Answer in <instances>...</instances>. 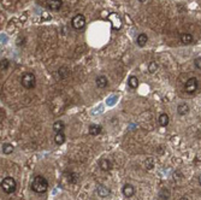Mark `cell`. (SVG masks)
I'll use <instances>...</instances> for the list:
<instances>
[{"label": "cell", "mask_w": 201, "mask_h": 200, "mask_svg": "<svg viewBox=\"0 0 201 200\" xmlns=\"http://www.w3.org/2000/svg\"><path fill=\"white\" fill-rule=\"evenodd\" d=\"M30 187H31V189L35 193L42 194V193L47 192V189H48V182H47V180L43 176H35L33 182H31V184H30Z\"/></svg>", "instance_id": "1"}, {"label": "cell", "mask_w": 201, "mask_h": 200, "mask_svg": "<svg viewBox=\"0 0 201 200\" xmlns=\"http://www.w3.org/2000/svg\"><path fill=\"white\" fill-rule=\"evenodd\" d=\"M20 83L25 89H33L36 86V77L33 72H25L20 79Z\"/></svg>", "instance_id": "2"}, {"label": "cell", "mask_w": 201, "mask_h": 200, "mask_svg": "<svg viewBox=\"0 0 201 200\" xmlns=\"http://www.w3.org/2000/svg\"><path fill=\"white\" fill-rule=\"evenodd\" d=\"M17 188V183L13 177H5L4 180L1 181V189L6 193V194H12L15 193Z\"/></svg>", "instance_id": "3"}, {"label": "cell", "mask_w": 201, "mask_h": 200, "mask_svg": "<svg viewBox=\"0 0 201 200\" xmlns=\"http://www.w3.org/2000/svg\"><path fill=\"white\" fill-rule=\"evenodd\" d=\"M198 86H199L198 79H196V77H190L189 80L185 82V84H184V89H185V92H187L188 94H193V93L196 92Z\"/></svg>", "instance_id": "4"}, {"label": "cell", "mask_w": 201, "mask_h": 200, "mask_svg": "<svg viewBox=\"0 0 201 200\" xmlns=\"http://www.w3.org/2000/svg\"><path fill=\"white\" fill-rule=\"evenodd\" d=\"M71 25L76 29V30H81L84 28L86 25V17L83 15H76L72 20H71Z\"/></svg>", "instance_id": "5"}, {"label": "cell", "mask_w": 201, "mask_h": 200, "mask_svg": "<svg viewBox=\"0 0 201 200\" xmlns=\"http://www.w3.org/2000/svg\"><path fill=\"white\" fill-rule=\"evenodd\" d=\"M46 7L51 11H59L63 5L61 0H46Z\"/></svg>", "instance_id": "6"}, {"label": "cell", "mask_w": 201, "mask_h": 200, "mask_svg": "<svg viewBox=\"0 0 201 200\" xmlns=\"http://www.w3.org/2000/svg\"><path fill=\"white\" fill-rule=\"evenodd\" d=\"M108 20H110V22H111V24H112L113 29H121L122 20H121V18L118 17V15L112 13V15H110V16H108Z\"/></svg>", "instance_id": "7"}, {"label": "cell", "mask_w": 201, "mask_h": 200, "mask_svg": "<svg viewBox=\"0 0 201 200\" xmlns=\"http://www.w3.org/2000/svg\"><path fill=\"white\" fill-rule=\"evenodd\" d=\"M122 192H123V195H124V197H126V198H131V197L135 194V188H134L131 184L126 183V184L123 187Z\"/></svg>", "instance_id": "8"}, {"label": "cell", "mask_w": 201, "mask_h": 200, "mask_svg": "<svg viewBox=\"0 0 201 200\" xmlns=\"http://www.w3.org/2000/svg\"><path fill=\"white\" fill-rule=\"evenodd\" d=\"M99 166H100V169L102 171H110L112 169V163H111V160L106 159V158H102L99 161Z\"/></svg>", "instance_id": "9"}, {"label": "cell", "mask_w": 201, "mask_h": 200, "mask_svg": "<svg viewBox=\"0 0 201 200\" xmlns=\"http://www.w3.org/2000/svg\"><path fill=\"white\" fill-rule=\"evenodd\" d=\"M97 194H98L100 198H106V197L110 195V189H108L107 187L100 184V186L97 187Z\"/></svg>", "instance_id": "10"}, {"label": "cell", "mask_w": 201, "mask_h": 200, "mask_svg": "<svg viewBox=\"0 0 201 200\" xmlns=\"http://www.w3.org/2000/svg\"><path fill=\"white\" fill-rule=\"evenodd\" d=\"M97 87L98 88H106L107 87V84H108V80H107V77L106 76H104V75H100V76H98L97 77Z\"/></svg>", "instance_id": "11"}, {"label": "cell", "mask_w": 201, "mask_h": 200, "mask_svg": "<svg viewBox=\"0 0 201 200\" xmlns=\"http://www.w3.org/2000/svg\"><path fill=\"white\" fill-rule=\"evenodd\" d=\"M180 39H181L182 43H184V45H190V43L194 41L193 35L189 34V33H183L181 36H180Z\"/></svg>", "instance_id": "12"}, {"label": "cell", "mask_w": 201, "mask_h": 200, "mask_svg": "<svg viewBox=\"0 0 201 200\" xmlns=\"http://www.w3.org/2000/svg\"><path fill=\"white\" fill-rule=\"evenodd\" d=\"M101 130H102L101 125H98V124H92V125H89V129H88L89 134L93 135V136L99 135V134L101 133Z\"/></svg>", "instance_id": "13"}, {"label": "cell", "mask_w": 201, "mask_h": 200, "mask_svg": "<svg viewBox=\"0 0 201 200\" xmlns=\"http://www.w3.org/2000/svg\"><path fill=\"white\" fill-rule=\"evenodd\" d=\"M188 112H189V106L185 102H182L177 106V113L180 116H185Z\"/></svg>", "instance_id": "14"}, {"label": "cell", "mask_w": 201, "mask_h": 200, "mask_svg": "<svg viewBox=\"0 0 201 200\" xmlns=\"http://www.w3.org/2000/svg\"><path fill=\"white\" fill-rule=\"evenodd\" d=\"M147 41H148V36H147L146 34L141 33L140 35L137 36V39H136V43H137L140 47H143V46H146Z\"/></svg>", "instance_id": "15"}, {"label": "cell", "mask_w": 201, "mask_h": 200, "mask_svg": "<svg viewBox=\"0 0 201 200\" xmlns=\"http://www.w3.org/2000/svg\"><path fill=\"white\" fill-rule=\"evenodd\" d=\"M64 129H65V123H64L63 120H57V122H54V124H53V130H54L56 133H61Z\"/></svg>", "instance_id": "16"}, {"label": "cell", "mask_w": 201, "mask_h": 200, "mask_svg": "<svg viewBox=\"0 0 201 200\" xmlns=\"http://www.w3.org/2000/svg\"><path fill=\"white\" fill-rule=\"evenodd\" d=\"M128 84H129V87L133 88V89L137 88V87H139V79H137L136 76H130V77L128 79Z\"/></svg>", "instance_id": "17"}, {"label": "cell", "mask_w": 201, "mask_h": 200, "mask_svg": "<svg viewBox=\"0 0 201 200\" xmlns=\"http://www.w3.org/2000/svg\"><path fill=\"white\" fill-rule=\"evenodd\" d=\"M15 147L11 143H2V153L4 154H11L13 152Z\"/></svg>", "instance_id": "18"}, {"label": "cell", "mask_w": 201, "mask_h": 200, "mask_svg": "<svg viewBox=\"0 0 201 200\" xmlns=\"http://www.w3.org/2000/svg\"><path fill=\"white\" fill-rule=\"evenodd\" d=\"M54 142H56L57 145H63V143L65 142V135H64L63 131L56 134V136H54Z\"/></svg>", "instance_id": "19"}, {"label": "cell", "mask_w": 201, "mask_h": 200, "mask_svg": "<svg viewBox=\"0 0 201 200\" xmlns=\"http://www.w3.org/2000/svg\"><path fill=\"white\" fill-rule=\"evenodd\" d=\"M158 120H159V124L161 127H167V124H169V116L166 113H161Z\"/></svg>", "instance_id": "20"}, {"label": "cell", "mask_w": 201, "mask_h": 200, "mask_svg": "<svg viewBox=\"0 0 201 200\" xmlns=\"http://www.w3.org/2000/svg\"><path fill=\"white\" fill-rule=\"evenodd\" d=\"M58 74H59L60 79H66L70 75V71H69V69L66 66H61L60 69L58 70Z\"/></svg>", "instance_id": "21"}, {"label": "cell", "mask_w": 201, "mask_h": 200, "mask_svg": "<svg viewBox=\"0 0 201 200\" xmlns=\"http://www.w3.org/2000/svg\"><path fill=\"white\" fill-rule=\"evenodd\" d=\"M159 197L161 200H169L170 199V191L167 188H163L159 193Z\"/></svg>", "instance_id": "22"}, {"label": "cell", "mask_w": 201, "mask_h": 200, "mask_svg": "<svg viewBox=\"0 0 201 200\" xmlns=\"http://www.w3.org/2000/svg\"><path fill=\"white\" fill-rule=\"evenodd\" d=\"M157 70H158V64L155 61H151L148 64V71H149V74H154Z\"/></svg>", "instance_id": "23"}, {"label": "cell", "mask_w": 201, "mask_h": 200, "mask_svg": "<svg viewBox=\"0 0 201 200\" xmlns=\"http://www.w3.org/2000/svg\"><path fill=\"white\" fill-rule=\"evenodd\" d=\"M9 65H10L9 59H6V58L1 59V70H6V69L9 68Z\"/></svg>", "instance_id": "24"}, {"label": "cell", "mask_w": 201, "mask_h": 200, "mask_svg": "<svg viewBox=\"0 0 201 200\" xmlns=\"http://www.w3.org/2000/svg\"><path fill=\"white\" fill-rule=\"evenodd\" d=\"M69 182H70V183H76V182H77V175L74 174V172H71V174L69 175Z\"/></svg>", "instance_id": "25"}, {"label": "cell", "mask_w": 201, "mask_h": 200, "mask_svg": "<svg viewBox=\"0 0 201 200\" xmlns=\"http://www.w3.org/2000/svg\"><path fill=\"white\" fill-rule=\"evenodd\" d=\"M194 64H195V66H196L198 69H200L201 70V57L195 58V60H194Z\"/></svg>", "instance_id": "26"}, {"label": "cell", "mask_w": 201, "mask_h": 200, "mask_svg": "<svg viewBox=\"0 0 201 200\" xmlns=\"http://www.w3.org/2000/svg\"><path fill=\"white\" fill-rule=\"evenodd\" d=\"M180 200H190V199H189V198H188L187 195H184V197H182V198H181Z\"/></svg>", "instance_id": "27"}, {"label": "cell", "mask_w": 201, "mask_h": 200, "mask_svg": "<svg viewBox=\"0 0 201 200\" xmlns=\"http://www.w3.org/2000/svg\"><path fill=\"white\" fill-rule=\"evenodd\" d=\"M199 184H200V186H201V175H200V176H199Z\"/></svg>", "instance_id": "28"}, {"label": "cell", "mask_w": 201, "mask_h": 200, "mask_svg": "<svg viewBox=\"0 0 201 200\" xmlns=\"http://www.w3.org/2000/svg\"><path fill=\"white\" fill-rule=\"evenodd\" d=\"M140 2H144V1H147V0H139Z\"/></svg>", "instance_id": "29"}]
</instances>
